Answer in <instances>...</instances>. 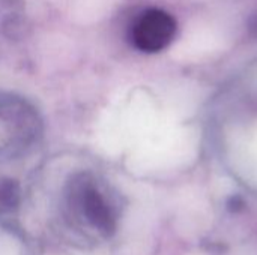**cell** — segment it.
I'll return each instance as SVG.
<instances>
[{
    "label": "cell",
    "mask_w": 257,
    "mask_h": 255,
    "mask_svg": "<svg viewBox=\"0 0 257 255\" xmlns=\"http://www.w3.org/2000/svg\"><path fill=\"white\" fill-rule=\"evenodd\" d=\"M36 134V117L21 101L0 99V150L26 147Z\"/></svg>",
    "instance_id": "cell-3"
},
{
    "label": "cell",
    "mask_w": 257,
    "mask_h": 255,
    "mask_svg": "<svg viewBox=\"0 0 257 255\" xmlns=\"http://www.w3.org/2000/svg\"><path fill=\"white\" fill-rule=\"evenodd\" d=\"M65 209L75 227L99 237H110L117 227V207L92 174H78L68 183Z\"/></svg>",
    "instance_id": "cell-1"
},
{
    "label": "cell",
    "mask_w": 257,
    "mask_h": 255,
    "mask_svg": "<svg viewBox=\"0 0 257 255\" xmlns=\"http://www.w3.org/2000/svg\"><path fill=\"white\" fill-rule=\"evenodd\" d=\"M176 35L175 18L158 8L142 12L133 23L130 38L133 45L143 53H158L169 47Z\"/></svg>",
    "instance_id": "cell-2"
}]
</instances>
